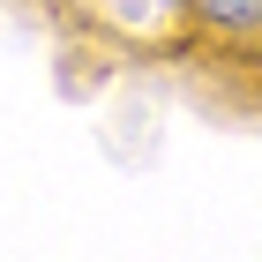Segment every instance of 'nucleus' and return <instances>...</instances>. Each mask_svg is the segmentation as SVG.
I'll return each instance as SVG.
<instances>
[{
    "instance_id": "1",
    "label": "nucleus",
    "mask_w": 262,
    "mask_h": 262,
    "mask_svg": "<svg viewBox=\"0 0 262 262\" xmlns=\"http://www.w3.org/2000/svg\"><path fill=\"white\" fill-rule=\"evenodd\" d=\"M217 30H262V0H195Z\"/></svg>"
}]
</instances>
